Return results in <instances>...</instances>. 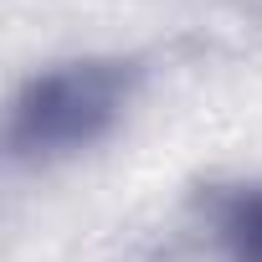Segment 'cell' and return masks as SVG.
<instances>
[{"label":"cell","instance_id":"obj_1","mask_svg":"<svg viewBox=\"0 0 262 262\" xmlns=\"http://www.w3.org/2000/svg\"><path fill=\"white\" fill-rule=\"evenodd\" d=\"M128 93H134V72L118 57L52 62L16 88L11 118H6V144L16 160H36V165L82 155L123 118Z\"/></svg>","mask_w":262,"mask_h":262},{"label":"cell","instance_id":"obj_2","mask_svg":"<svg viewBox=\"0 0 262 262\" xmlns=\"http://www.w3.org/2000/svg\"><path fill=\"white\" fill-rule=\"evenodd\" d=\"M226 236H231V247H236L242 262H262V195H252V201L236 206V216L226 221Z\"/></svg>","mask_w":262,"mask_h":262}]
</instances>
